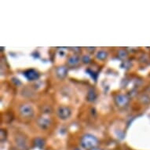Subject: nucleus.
<instances>
[{
	"label": "nucleus",
	"instance_id": "f257e3e1",
	"mask_svg": "<svg viewBox=\"0 0 150 150\" xmlns=\"http://www.w3.org/2000/svg\"><path fill=\"white\" fill-rule=\"evenodd\" d=\"M83 145L85 148H91L93 147V145H96V140L94 138H92L91 141L89 140L88 137L86 138V141L83 142Z\"/></svg>",
	"mask_w": 150,
	"mask_h": 150
},
{
	"label": "nucleus",
	"instance_id": "f03ea898",
	"mask_svg": "<svg viewBox=\"0 0 150 150\" xmlns=\"http://www.w3.org/2000/svg\"><path fill=\"white\" fill-rule=\"evenodd\" d=\"M91 150H99V149H91Z\"/></svg>",
	"mask_w": 150,
	"mask_h": 150
}]
</instances>
